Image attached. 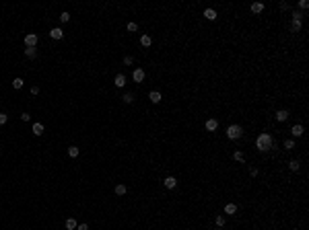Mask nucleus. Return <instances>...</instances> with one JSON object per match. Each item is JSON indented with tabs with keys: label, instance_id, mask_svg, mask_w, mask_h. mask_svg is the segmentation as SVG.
I'll return each mask as SVG.
<instances>
[{
	"label": "nucleus",
	"instance_id": "f257e3e1",
	"mask_svg": "<svg viewBox=\"0 0 309 230\" xmlns=\"http://www.w3.org/2000/svg\"><path fill=\"white\" fill-rule=\"evenodd\" d=\"M256 148L260 150V152H268V150L272 148V136L270 134H260L258 140H256Z\"/></svg>",
	"mask_w": 309,
	"mask_h": 230
},
{
	"label": "nucleus",
	"instance_id": "f03ea898",
	"mask_svg": "<svg viewBox=\"0 0 309 230\" xmlns=\"http://www.w3.org/2000/svg\"><path fill=\"white\" fill-rule=\"evenodd\" d=\"M241 136H243L241 125H229V128H227V138H229V140H239Z\"/></svg>",
	"mask_w": 309,
	"mask_h": 230
},
{
	"label": "nucleus",
	"instance_id": "7ed1b4c3",
	"mask_svg": "<svg viewBox=\"0 0 309 230\" xmlns=\"http://www.w3.org/2000/svg\"><path fill=\"white\" fill-rule=\"evenodd\" d=\"M25 45H27V48H35V45H37V35L27 33L25 35Z\"/></svg>",
	"mask_w": 309,
	"mask_h": 230
},
{
	"label": "nucleus",
	"instance_id": "20e7f679",
	"mask_svg": "<svg viewBox=\"0 0 309 230\" xmlns=\"http://www.w3.org/2000/svg\"><path fill=\"white\" fill-rule=\"evenodd\" d=\"M132 78H134V82H142L144 80V70L142 68H136V70L132 72Z\"/></svg>",
	"mask_w": 309,
	"mask_h": 230
},
{
	"label": "nucleus",
	"instance_id": "39448f33",
	"mask_svg": "<svg viewBox=\"0 0 309 230\" xmlns=\"http://www.w3.org/2000/svg\"><path fill=\"white\" fill-rule=\"evenodd\" d=\"M291 134L295 136V138H301V136H303V125H301V123H295V125L291 128Z\"/></svg>",
	"mask_w": 309,
	"mask_h": 230
},
{
	"label": "nucleus",
	"instance_id": "423d86ee",
	"mask_svg": "<svg viewBox=\"0 0 309 230\" xmlns=\"http://www.w3.org/2000/svg\"><path fill=\"white\" fill-rule=\"evenodd\" d=\"M50 37H52V39H62V37H64V31H62L60 27H56V29L50 31Z\"/></svg>",
	"mask_w": 309,
	"mask_h": 230
},
{
	"label": "nucleus",
	"instance_id": "0eeeda50",
	"mask_svg": "<svg viewBox=\"0 0 309 230\" xmlns=\"http://www.w3.org/2000/svg\"><path fill=\"white\" fill-rule=\"evenodd\" d=\"M175 185H177V179H175V177H165V187H167V189H173Z\"/></svg>",
	"mask_w": 309,
	"mask_h": 230
},
{
	"label": "nucleus",
	"instance_id": "6e6552de",
	"mask_svg": "<svg viewBox=\"0 0 309 230\" xmlns=\"http://www.w3.org/2000/svg\"><path fill=\"white\" fill-rule=\"evenodd\" d=\"M276 119H278V121H287V119H288V111H287V109L276 111Z\"/></svg>",
	"mask_w": 309,
	"mask_h": 230
},
{
	"label": "nucleus",
	"instance_id": "1a4fd4ad",
	"mask_svg": "<svg viewBox=\"0 0 309 230\" xmlns=\"http://www.w3.org/2000/svg\"><path fill=\"white\" fill-rule=\"evenodd\" d=\"M216 128H219V121H216V119H208V121H206V129H208V132H214Z\"/></svg>",
	"mask_w": 309,
	"mask_h": 230
},
{
	"label": "nucleus",
	"instance_id": "9d476101",
	"mask_svg": "<svg viewBox=\"0 0 309 230\" xmlns=\"http://www.w3.org/2000/svg\"><path fill=\"white\" fill-rule=\"evenodd\" d=\"M204 17H206L208 21H214V19H216V10H214V8H206V10H204Z\"/></svg>",
	"mask_w": 309,
	"mask_h": 230
},
{
	"label": "nucleus",
	"instance_id": "9b49d317",
	"mask_svg": "<svg viewBox=\"0 0 309 230\" xmlns=\"http://www.w3.org/2000/svg\"><path fill=\"white\" fill-rule=\"evenodd\" d=\"M149 99H151V103H161V93H159V90H153L151 95H149Z\"/></svg>",
	"mask_w": 309,
	"mask_h": 230
},
{
	"label": "nucleus",
	"instance_id": "f8f14e48",
	"mask_svg": "<svg viewBox=\"0 0 309 230\" xmlns=\"http://www.w3.org/2000/svg\"><path fill=\"white\" fill-rule=\"evenodd\" d=\"M113 82H116V86H117V88H122L124 84H126V76H124V74H117Z\"/></svg>",
	"mask_w": 309,
	"mask_h": 230
},
{
	"label": "nucleus",
	"instance_id": "ddd939ff",
	"mask_svg": "<svg viewBox=\"0 0 309 230\" xmlns=\"http://www.w3.org/2000/svg\"><path fill=\"white\" fill-rule=\"evenodd\" d=\"M140 43H142L144 48H151V43H153L151 35H142V37H140Z\"/></svg>",
	"mask_w": 309,
	"mask_h": 230
},
{
	"label": "nucleus",
	"instance_id": "4468645a",
	"mask_svg": "<svg viewBox=\"0 0 309 230\" xmlns=\"http://www.w3.org/2000/svg\"><path fill=\"white\" fill-rule=\"evenodd\" d=\"M235 212H237V205H235V203H227L225 205V214H231V216H233Z\"/></svg>",
	"mask_w": 309,
	"mask_h": 230
},
{
	"label": "nucleus",
	"instance_id": "2eb2a0df",
	"mask_svg": "<svg viewBox=\"0 0 309 230\" xmlns=\"http://www.w3.org/2000/svg\"><path fill=\"white\" fill-rule=\"evenodd\" d=\"M43 134V125L41 123H33V136H41Z\"/></svg>",
	"mask_w": 309,
	"mask_h": 230
},
{
	"label": "nucleus",
	"instance_id": "dca6fc26",
	"mask_svg": "<svg viewBox=\"0 0 309 230\" xmlns=\"http://www.w3.org/2000/svg\"><path fill=\"white\" fill-rule=\"evenodd\" d=\"M122 101L126 103V105H130V103H134V95H132V93H126V95L122 97Z\"/></svg>",
	"mask_w": 309,
	"mask_h": 230
},
{
	"label": "nucleus",
	"instance_id": "f3484780",
	"mask_svg": "<svg viewBox=\"0 0 309 230\" xmlns=\"http://www.w3.org/2000/svg\"><path fill=\"white\" fill-rule=\"evenodd\" d=\"M76 226H78V224H76L74 218H68V220H66V228H68V230H74Z\"/></svg>",
	"mask_w": 309,
	"mask_h": 230
},
{
	"label": "nucleus",
	"instance_id": "a211bd4d",
	"mask_svg": "<svg viewBox=\"0 0 309 230\" xmlns=\"http://www.w3.org/2000/svg\"><path fill=\"white\" fill-rule=\"evenodd\" d=\"M23 84H25V80H23V78H14V80H13V88H17V90H19V88H23Z\"/></svg>",
	"mask_w": 309,
	"mask_h": 230
},
{
	"label": "nucleus",
	"instance_id": "6ab92c4d",
	"mask_svg": "<svg viewBox=\"0 0 309 230\" xmlns=\"http://www.w3.org/2000/svg\"><path fill=\"white\" fill-rule=\"evenodd\" d=\"M252 10H254V13H262V10H264V4H262V2H254V4H252Z\"/></svg>",
	"mask_w": 309,
	"mask_h": 230
},
{
	"label": "nucleus",
	"instance_id": "aec40b11",
	"mask_svg": "<svg viewBox=\"0 0 309 230\" xmlns=\"http://www.w3.org/2000/svg\"><path fill=\"white\" fill-rule=\"evenodd\" d=\"M233 158L237 160V163H245V156H243V152H239V150L233 154Z\"/></svg>",
	"mask_w": 309,
	"mask_h": 230
},
{
	"label": "nucleus",
	"instance_id": "412c9836",
	"mask_svg": "<svg viewBox=\"0 0 309 230\" xmlns=\"http://www.w3.org/2000/svg\"><path fill=\"white\" fill-rule=\"evenodd\" d=\"M291 29H293V33L301 31V21H295V19H293V25H291Z\"/></svg>",
	"mask_w": 309,
	"mask_h": 230
},
{
	"label": "nucleus",
	"instance_id": "4be33fe9",
	"mask_svg": "<svg viewBox=\"0 0 309 230\" xmlns=\"http://www.w3.org/2000/svg\"><path fill=\"white\" fill-rule=\"evenodd\" d=\"M78 152H81V150L76 148V146H70V148H68V156H72V158H76V156H78Z\"/></svg>",
	"mask_w": 309,
	"mask_h": 230
},
{
	"label": "nucleus",
	"instance_id": "5701e85b",
	"mask_svg": "<svg viewBox=\"0 0 309 230\" xmlns=\"http://www.w3.org/2000/svg\"><path fill=\"white\" fill-rule=\"evenodd\" d=\"M25 56H27V58H35L37 52H35V48H27V49H25Z\"/></svg>",
	"mask_w": 309,
	"mask_h": 230
},
{
	"label": "nucleus",
	"instance_id": "b1692460",
	"mask_svg": "<svg viewBox=\"0 0 309 230\" xmlns=\"http://www.w3.org/2000/svg\"><path fill=\"white\" fill-rule=\"evenodd\" d=\"M299 167H301L299 160H291V163H288V169H291V171H299Z\"/></svg>",
	"mask_w": 309,
	"mask_h": 230
},
{
	"label": "nucleus",
	"instance_id": "393cba45",
	"mask_svg": "<svg viewBox=\"0 0 309 230\" xmlns=\"http://www.w3.org/2000/svg\"><path fill=\"white\" fill-rule=\"evenodd\" d=\"M116 193L117 195H124L126 193V185H116Z\"/></svg>",
	"mask_w": 309,
	"mask_h": 230
},
{
	"label": "nucleus",
	"instance_id": "a878e982",
	"mask_svg": "<svg viewBox=\"0 0 309 230\" xmlns=\"http://www.w3.org/2000/svg\"><path fill=\"white\" fill-rule=\"evenodd\" d=\"M126 29H128L130 33H134V31L138 29V25H136V23H128V25H126Z\"/></svg>",
	"mask_w": 309,
	"mask_h": 230
},
{
	"label": "nucleus",
	"instance_id": "bb28decb",
	"mask_svg": "<svg viewBox=\"0 0 309 230\" xmlns=\"http://www.w3.org/2000/svg\"><path fill=\"white\" fill-rule=\"evenodd\" d=\"M68 21H70V14L68 13H62L60 14V23H68Z\"/></svg>",
	"mask_w": 309,
	"mask_h": 230
},
{
	"label": "nucleus",
	"instance_id": "cd10ccee",
	"mask_svg": "<svg viewBox=\"0 0 309 230\" xmlns=\"http://www.w3.org/2000/svg\"><path fill=\"white\" fill-rule=\"evenodd\" d=\"M284 148H287V150H293V148H295V142H293V140H287V142H284Z\"/></svg>",
	"mask_w": 309,
	"mask_h": 230
},
{
	"label": "nucleus",
	"instance_id": "c85d7f7f",
	"mask_svg": "<svg viewBox=\"0 0 309 230\" xmlns=\"http://www.w3.org/2000/svg\"><path fill=\"white\" fill-rule=\"evenodd\" d=\"M6 121H8V115L6 113H0V125H4Z\"/></svg>",
	"mask_w": 309,
	"mask_h": 230
},
{
	"label": "nucleus",
	"instance_id": "c756f323",
	"mask_svg": "<svg viewBox=\"0 0 309 230\" xmlns=\"http://www.w3.org/2000/svg\"><path fill=\"white\" fill-rule=\"evenodd\" d=\"M225 224V216H216V226H223Z\"/></svg>",
	"mask_w": 309,
	"mask_h": 230
},
{
	"label": "nucleus",
	"instance_id": "7c9ffc66",
	"mask_svg": "<svg viewBox=\"0 0 309 230\" xmlns=\"http://www.w3.org/2000/svg\"><path fill=\"white\" fill-rule=\"evenodd\" d=\"M76 230H89V224H85V222L78 224V226H76Z\"/></svg>",
	"mask_w": 309,
	"mask_h": 230
},
{
	"label": "nucleus",
	"instance_id": "2f4dec72",
	"mask_svg": "<svg viewBox=\"0 0 309 230\" xmlns=\"http://www.w3.org/2000/svg\"><path fill=\"white\" fill-rule=\"evenodd\" d=\"M299 6H301V8H303V10H305V8H307V6H309V4H307V0H299Z\"/></svg>",
	"mask_w": 309,
	"mask_h": 230
},
{
	"label": "nucleus",
	"instance_id": "473e14b6",
	"mask_svg": "<svg viewBox=\"0 0 309 230\" xmlns=\"http://www.w3.org/2000/svg\"><path fill=\"white\" fill-rule=\"evenodd\" d=\"M124 64H126V66H132V58H130V56H126V58H124Z\"/></svg>",
	"mask_w": 309,
	"mask_h": 230
},
{
	"label": "nucleus",
	"instance_id": "72a5a7b5",
	"mask_svg": "<svg viewBox=\"0 0 309 230\" xmlns=\"http://www.w3.org/2000/svg\"><path fill=\"white\" fill-rule=\"evenodd\" d=\"M21 119H23V121H29V119H31V115H29V113H23V115H21Z\"/></svg>",
	"mask_w": 309,
	"mask_h": 230
},
{
	"label": "nucleus",
	"instance_id": "f704fd0d",
	"mask_svg": "<svg viewBox=\"0 0 309 230\" xmlns=\"http://www.w3.org/2000/svg\"><path fill=\"white\" fill-rule=\"evenodd\" d=\"M31 95H39V86H31Z\"/></svg>",
	"mask_w": 309,
	"mask_h": 230
},
{
	"label": "nucleus",
	"instance_id": "c9c22d12",
	"mask_svg": "<svg viewBox=\"0 0 309 230\" xmlns=\"http://www.w3.org/2000/svg\"><path fill=\"white\" fill-rule=\"evenodd\" d=\"M288 8H291V6H288L287 2H280V10H288Z\"/></svg>",
	"mask_w": 309,
	"mask_h": 230
},
{
	"label": "nucleus",
	"instance_id": "e433bc0d",
	"mask_svg": "<svg viewBox=\"0 0 309 230\" xmlns=\"http://www.w3.org/2000/svg\"><path fill=\"white\" fill-rule=\"evenodd\" d=\"M219 230H220V228H219Z\"/></svg>",
	"mask_w": 309,
	"mask_h": 230
}]
</instances>
